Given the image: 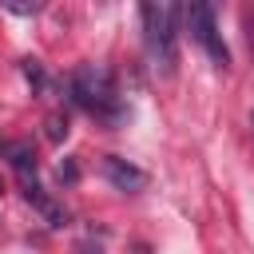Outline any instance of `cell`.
Masks as SVG:
<instances>
[{
    "label": "cell",
    "mask_w": 254,
    "mask_h": 254,
    "mask_svg": "<svg viewBox=\"0 0 254 254\" xmlns=\"http://www.w3.org/2000/svg\"><path fill=\"white\" fill-rule=\"evenodd\" d=\"M71 103L83 107L87 115L103 119V123H123L127 111H123V99H119V87H115V75L107 67H79L71 75Z\"/></svg>",
    "instance_id": "6da1fadb"
},
{
    "label": "cell",
    "mask_w": 254,
    "mask_h": 254,
    "mask_svg": "<svg viewBox=\"0 0 254 254\" xmlns=\"http://www.w3.org/2000/svg\"><path fill=\"white\" fill-rule=\"evenodd\" d=\"M143 36H147V52L155 60V67L163 75H175L179 64V4H143Z\"/></svg>",
    "instance_id": "7a4b0ae2"
},
{
    "label": "cell",
    "mask_w": 254,
    "mask_h": 254,
    "mask_svg": "<svg viewBox=\"0 0 254 254\" xmlns=\"http://www.w3.org/2000/svg\"><path fill=\"white\" fill-rule=\"evenodd\" d=\"M183 16H187V28H190V36L206 48V56H210V64L214 67H230V52H226V44H222V36H218V24H214V8L210 4H187L183 8Z\"/></svg>",
    "instance_id": "3957f363"
},
{
    "label": "cell",
    "mask_w": 254,
    "mask_h": 254,
    "mask_svg": "<svg viewBox=\"0 0 254 254\" xmlns=\"http://www.w3.org/2000/svg\"><path fill=\"white\" fill-rule=\"evenodd\" d=\"M103 179L123 194H139L147 187V171L127 163V159H119V155H103Z\"/></svg>",
    "instance_id": "277c9868"
},
{
    "label": "cell",
    "mask_w": 254,
    "mask_h": 254,
    "mask_svg": "<svg viewBox=\"0 0 254 254\" xmlns=\"http://www.w3.org/2000/svg\"><path fill=\"white\" fill-rule=\"evenodd\" d=\"M24 198H28V202H32V206H36V210H40V214L48 218V226H52V230H60V226L67 222V210H64V206H60L56 198H48V194H44V190H40V187H36L32 179L24 183Z\"/></svg>",
    "instance_id": "5b68a950"
},
{
    "label": "cell",
    "mask_w": 254,
    "mask_h": 254,
    "mask_svg": "<svg viewBox=\"0 0 254 254\" xmlns=\"http://www.w3.org/2000/svg\"><path fill=\"white\" fill-rule=\"evenodd\" d=\"M0 155L12 163V171L28 183V175H36V151L32 143H0Z\"/></svg>",
    "instance_id": "8992f818"
},
{
    "label": "cell",
    "mask_w": 254,
    "mask_h": 254,
    "mask_svg": "<svg viewBox=\"0 0 254 254\" xmlns=\"http://www.w3.org/2000/svg\"><path fill=\"white\" fill-rule=\"evenodd\" d=\"M44 131H48V139H52V143H64V139H67V131H71V127H67V115H64V111H52V115L44 119Z\"/></svg>",
    "instance_id": "52a82bcc"
},
{
    "label": "cell",
    "mask_w": 254,
    "mask_h": 254,
    "mask_svg": "<svg viewBox=\"0 0 254 254\" xmlns=\"http://www.w3.org/2000/svg\"><path fill=\"white\" fill-rule=\"evenodd\" d=\"M24 79H28L36 91H48V75H44L40 60H24Z\"/></svg>",
    "instance_id": "ba28073f"
},
{
    "label": "cell",
    "mask_w": 254,
    "mask_h": 254,
    "mask_svg": "<svg viewBox=\"0 0 254 254\" xmlns=\"http://www.w3.org/2000/svg\"><path fill=\"white\" fill-rule=\"evenodd\" d=\"M56 175H60V183H75V179H79V163H75V159H64Z\"/></svg>",
    "instance_id": "9c48e42d"
},
{
    "label": "cell",
    "mask_w": 254,
    "mask_h": 254,
    "mask_svg": "<svg viewBox=\"0 0 254 254\" xmlns=\"http://www.w3.org/2000/svg\"><path fill=\"white\" fill-rule=\"evenodd\" d=\"M4 8H8V12H16V16H36V12H40V4H16V0H8Z\"/></svg>",
    "instance_id": "30bf717a"
},
{
    "label": "cell",
    "mask_w": 254,
    "mask_h": 254,
    "mask_svg": "<svg viewBox=\"0 0 254 254\" xmlns=\"http://www.w3.org/2000/svg\"><path fill=\"white\" fill-rule=\"evenodd\" d=\"M75 254H103V250L91 246V242H75Z\"/></svg>",
    "instance_id": "8fae6325"
},
{
    "label": "cell",
    "mask_w": 254,
    "mask_h": 254,
    "mask_svg": "<svg viewBox=\"0 0 254 254\" xmlns=\"http://www.w3.org/2000/svg\"><path fill=\"white\" fill-rule=\"evenodd\" d=\"M246 44H250V56H254V16H246Z\"/></svg>",
    "instance_id": "7c38bea8"
},
{
    "label": "cell",
    "mask_w": 254,
    "mask_h": 254,
    "mask_svg": "<svg viewBox=\"0 0 254 254\" xmlns=\"http://www.w3.org/2000/svg\"><path fill=\"white\" fill-rule=\"evenodd\" d=\"M250 127H254V115H250Z\"/></svg>",
    "instance_id": "4fadbf2b"
}]
</instances>
